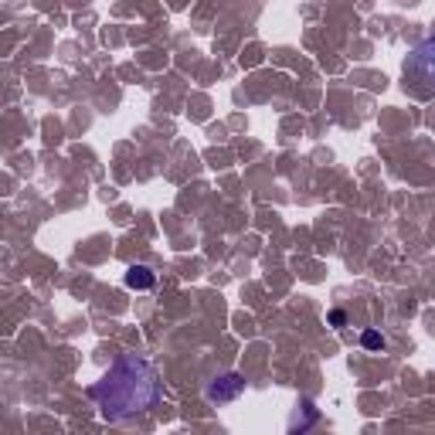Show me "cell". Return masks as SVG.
<instances>
[{"instance_id":"5b68a950","label":"cell","mask_w":435,"mask_h":435,"mask_svg":"<svg viewBox=\"0 0 435 435\" xmlns=\"http://www.w3.org/2000/svg\"><path fill=\"white\" fill-rule=\"evenodd\" d=\"M361 344L368 350H384V337L377 333V330H364V337H361Z\"/></svg>"},{"instance_id":"3957f363","label":"cell","mask_w":435,"mask_h":435,"mask_svg":"<svg viewBox=\"0 0 435 435\" xmlns=\"http://www.w3.org/2000/svg\"><path fill=\"white\" fill-rule=\"evenodd\" d=\"M245 388V381H241L239 374H225V377H218L215 384L208 388V398L211 401H235Z\"/></svg>"},{"instance_id":"7a4b0ae2","label":"cell","mask_w":435,"mask_h":435,"mask_svg":"<svg viewBox=\"0 0 435 435\" xmlns=\"http://www.w3.org/2000/svg\"><path fill=\"white\" fill-rule=\"evenodd\" d=\"M405 88H412L418 99L435 95V38L422 41L405 62Z\"/></svg>"},{"instance_id":"277c9868","label":"cell","mask_w":435,"mask_h":435,"mask_svg":"<svg viewBox=\"0 0 435 435\" xmlns=\"http://www.w3.org/2000/svg\"><path fill=\"white\" fill-rule=\"evenodd\" d=\"M153 283H156V276H153V269H147V265H133L130 272H126V286L130 289H153Z\"/></svg>"},{"instance_id":"6da1fadb","label":"cell","mask_w":435,"mask_h":435,"mask_svg":"<svg viewBox=\"0 0 435 435\" xmlns=\"http://www.w3.org/2000/svg\"><path fill=\"white\" fill-rule=\"evenodd\" d=\"M92 398L99 401V412L106 422H123L136 412H147L160 398L156 374L147 361L140 357H119L109 374L92 388Z\"/></svg>"},{"instance_id":"8992f818","label":"cell","mask_w":435,"mask_h":435,"mask_svg":"<svg viewBox=\"0 0 435 435\" xmlns=\"http://www.w3.org/2000/svg\"><path fill=\"white\" fill-rule=\"evenodd\" d=\"M344 320H347V316H344L340 309H333V313H330V323H333V326H344Z\"/></svg>"}]
</instances>
